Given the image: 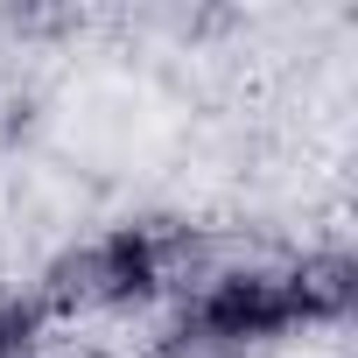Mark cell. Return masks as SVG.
<instances>
[{
	"instance_id": "6da1fadb",
	"label": "cell",
	"mask_w": 358,
	"mask_h": 358,
	"mask_svg": "<svg viewBox=\"0 0 358 358\" xmlns=\"http://www.w3.org/2000/svg\"><path fill=\"white\" fill-rule=\"evenodd\" d=\"M176 337L183 351H267L281 337H295V309H288V281L281 260H225L190 274L183 302H176Z\"/></svg>"
},
{
	"instance_id": "7a4b0ae2",
	"label": "cell",
	"mask_w": 358,
	"mask_h": 358,
	"mask_svg": "<svg viewBox=\"0 0 358 358\" xmlns=\"http://www.w3.org/2000/svg\"><path fill=\"white\" fill-rule=\"evenodd\" d=\"M281 281L295 330H344L358 309V260L344 246H302L295 260H281Z\"/></svg>"
},
{
	"instance_id": "3957f363",
	"label": "cell",
	"mask_w": 358,
	"mask_h": 358,
	"mask_svg": "<svg viewBox=\"0 0 358 358\" xmlns=\"http://www.w3.org/2000/svg\"><path fill=\"white\" fill-rule=\"evenodd\" d=\"M50 337V316L29 281H0V358H36Z\"/></svg>"
}]
</instances>
